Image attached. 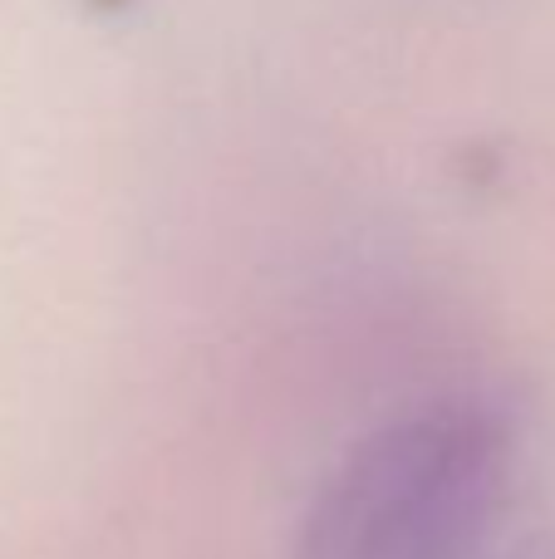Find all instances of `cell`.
<instances>
[{
    "label": "cell",
    "instance_id": "cell-1",
    "mask_svg": "<svg viewBox=\"0 0 555 559\" xmlns=\"http://www.w3.org/2000/svg\"><path fill=\"white\" fill-rule=\"evenodd\" d=\"M501 442L477 413L383 427L324 481L300 559H462L497 491Z\"/></svg>",
    "mask_w": 555,
    "mask_h": 559
}]
</instances>
